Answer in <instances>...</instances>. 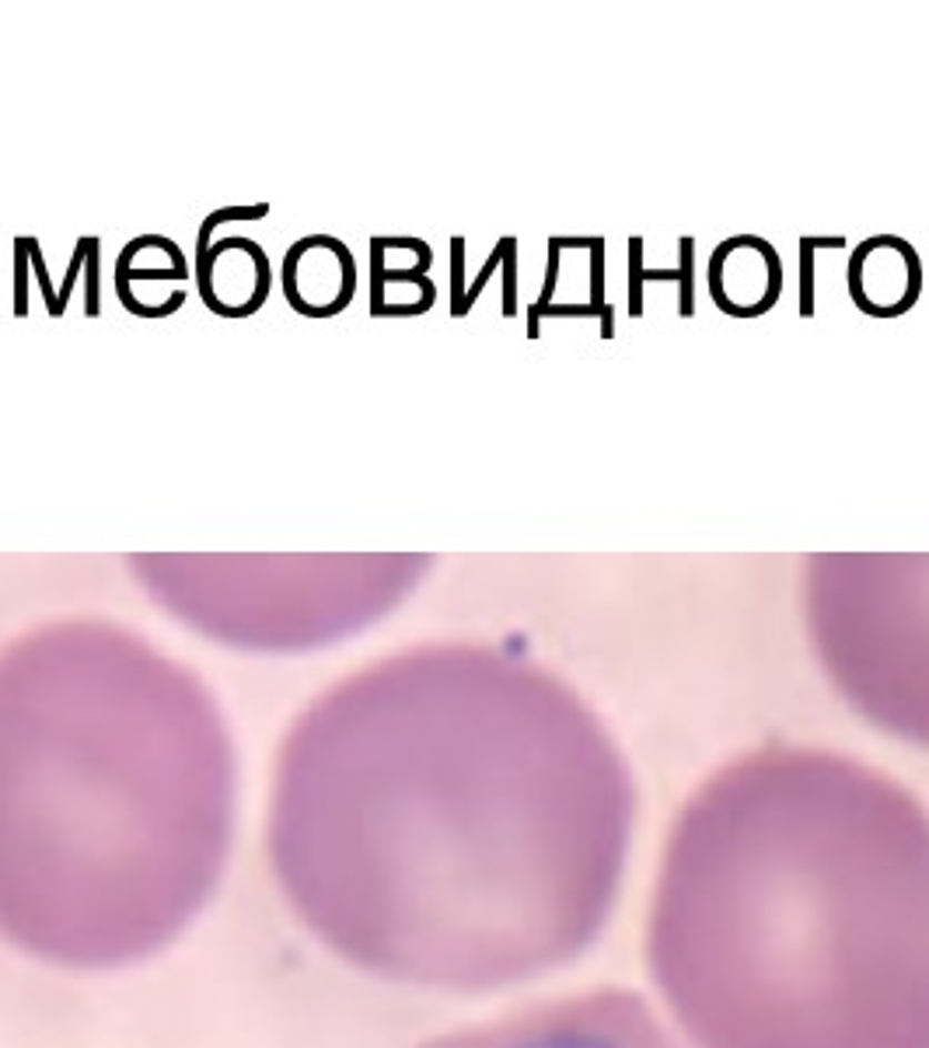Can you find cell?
Instances as JSON below:
<instances>
[{
	"instance_id": "obj_1",
	"label": "cell",
	"mask_w": 929,
	"mask_h": 1048,
	"mask_svg": "<svg viewBox=\"0 0 929 1048\" xmlns=\"http://www.w3.org/2000/svg\"><path fill=\"white\" fill-rule=\"evenodd\" d=\"M636 794L566 685L486 657L402 664L291 737L270 864L319 944L374 979L486 992L598 940Z\"/></svg>"
},
{
	"instance_id": "obj_2",
	"label": "cell",
	"mask_w": 929,
	"mask_h": 1048,
	"mask_svg": "<svg viewBox=\"0 0 929 1048\" xmlns=\"http://www.w3.org/2000/svg\"><path fill=\"white\" fill-rule=\"evenodd\" d=\"M647 955L696 1048H929V812L846 755L730 762L675 818Z\"/></svg>"
},
{
	"instance_id": "obj_3",
	"label": "cell",
	"mask_w": 929,
	"mask_h": 1048,
	"mask_svg": "<svg viewBox=\"0 0 929 1048\" xmlns=\"http://www.w3.org/2000/svg\"><path fill=\"white\" fill-rule=\"evenodd\" d=\"M234 832L224 737L189 688L123 664L0 675V940L105 971L169 947Z\"/></svg>"
},
{
	"instance_id": "obj_4",
	"label": "cell",
	"mask_w": 929,
	"mask_h": 1048,
	"mask_svg": "<svg viewBox=\"0 0 929 1048\" xmlns=\"http://www.w3.org/2000/svg\"><path fill=\"white\" fill-rule=\"evenodd\" d=\"M423 1048H678V1041L636 992L590 989L444 1035Z\"/></svg>"
}]
</instances>
